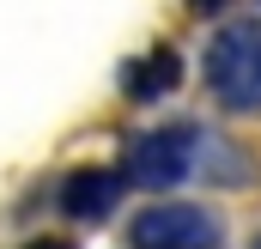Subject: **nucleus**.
<instances>
[{
  "label": "nucleus",
  "mask_w": 261,
  "mask_h": 249,
  "mask_svg": "<svg viewBox=\"0 0 261 249\" xmlns=\"http://www.w3.org/2000/svg\"><path fill=\"white\" fill-rule=\"evenodd\" d=\"M200 79L225 110H261V18H231L213 31Z\"/></svg>",
  "instance_id": "f257e3e1"
},
{
  "label": "nucleus",
  "mask_w": 261,
  "mask_h": 249,
  "mask_svg": "<svg viewBox=\"0 0 261 249\" xmlns=\"http://www.w3.org/2000/svg\"><path fill=\"white\" fill-rule=\"evenodd\" d=\"M200 128L189 122H164V128H146V134H134L128 152H122V177L140 188H176L189 183L200 170Z\"/></svg>",
  "instance_id": "f03ea898"
},
{
  "label": "nucleus",
  "mask_w": 261,
  "mask_h": 249,
  "mask_svg": "<svg viewBox=\"0 0 261 249\" xmlns=\"http://www.w3.org/2000/svg\"><path fill=\"white\" fill-rule=\"evenodd\" d=\"M128 249H225V225L200 201H152L134 213Z\"/></svg>",
  "instance_id": "7ed1b4c3"
},
{
  "label": "nucleus",
  "mask_w": 261,
  "mask_h": 249,
  "mask_svg": "<svg viewBox=\"0 0 261 249\" xmlns=\"http://www.w3.org/2000/svg\"><path fill=\"white\" fill-rule=\"evenodd\" d=\"M122 194H128V177H122V170H110V164H79V170L61 177L55 207H61L67 219H79V225H103V219L122 207Z\"/></svg>",
  "instance_id": "20e7f679"
},
{
  "label": "nucleus",
  "mask_w": 261,
  "mask_h": 249,
  "mask_svg": "<svg viewBox=\"0 0 261 249\" xmlns=\"http://www.w3.org/2000/svg\"><path fill=\"white\" fill-rule=\"evenodd\" d=\"M176 85H182V55H176L170 43H158L152 55L128 61V73H122V91H128L134 104H158V97H170Z\"/></svg>",
  "instance_id": "39448f33"
},
{
  "label": "nucleus",
  "mask_w": 261,
  "mask_h": 249,
  "mask_svg": "<svg viewBox=\"0 0 261 249\" xmlns=\"http://www.w3.org/2000/svg\"><path fill=\"white\" fill-rule=\"evenodd\" d=\"M24 249H73V243H67V237H31Z\"/></svg>",
  "instance_id": "423d86ee"
},
{
  "label": "nucleus",
  "mask_w": 261,
  "mask_h": 249,
  "mask_svg": "<svg viewBox=\"0 0 261 249\" xmlns=\"http://www.w3.org/2000/svg\"><path fill=\"white\" fill-rule=\"evenodd\" d=\"M189 6H195V12H219L225 0H189Z\"/></svg>",
  "instance_id": "0eeeda50"
},
{
  "label": "nucleus",
  "mask_w": 261,
  "mask_h": 249,
  "mask_svg": "<svg viewBox=\"0 0 261 249\" xmlns=\"http://www.w3.org/2000/svg\"><path fill=\"white\" fill-rule=\"evenodd\" d=\"M249 249H261V237H255V243H249Z\"/></svg>",
  "instance_id": "6e6552de"
}]
</instances>
